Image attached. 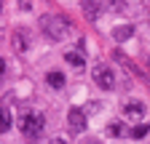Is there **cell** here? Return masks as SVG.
<instances>
[{
	"label": "cell",
	"mask_w": 150,
	"mask_h": 144,
	"mask_svg": "<svg viewBox=\"0 0 150 144\" xmlns=\"http://www.w3.org/2000/svg\"><path fill=\"white\" fill-rule=\"evenodd\" d=\"M40 29H43L46 38H51V40H64L67 35L72 32V24H70L67 16L51 13V16H43V19H40Z\"/></svg>",
	"instance_id": "6da1fadb"
},
{
	"label": "cell",
	"mask_w": 150,
	"mask_h": 144,
	"mask_svg": "<svg viewBox=\"0 0 150 144\" xmlns=\"http://www.w3.org/2000/svg\"><path fill=\"white\" fill-rule=\"evenodd\" d=\"M43 123H46L43 112H38V110H27L22 117H19V128H22L24 136H35V134H40V131H43Z\"/></svg>",
	"instance_id": "7a4b0ae2"
},
{
	"label": "cell",
	"mask_w": 150,
	"mask_h": 144,
	"mask_svg": "<svg viewBox=\"0 0 150 144\" xmlns=\"http://www.w3.org/2000/svg\"><path fill=\"white\" fill-rule=\"evenodd\" d=\"M91 78H94V83H97L102 91H110V88L115 85V72H112V67H107V64H94Z\"/></svg>",
	"instance_id": "3957f363"
},
{
	"label": "cell",
	"mask_w": 150,
	"mask_h": 144,
	"mask_svg": "<svg viewBox=\"0 0 150 144\" xmlns=\"http://www.w3.org/2000/svg\"><path fill=\"white\" fill-rule=\"evenodd\" d=\"M67 128H70L72 134H83V131H86V115H83V110L72 107V110L67 112Z\"/></svg>",
	"instance_id": "277c9868"
},
{
	"label": "cell",
	"mask_w": 150,
	"mask_h": 144,
	"mask_svg": "<svg viewBox=\"0 0 150 144\" xmlns=\"http://www.w3.org/2000/svg\"><path fill=\"white\" fill-rule=\"evenodd\" d=\"M123 117H129V120H139V117H145V104H142V101H126V107H123Z\"/></svg>",
	"instance_id": "5b68a950"
},
{
	"label": "cell",
	"mask_w": 150,
	"mask_h": 144,
	"mask_svg": "<svg viewBox=\"0 0 150 144\" xmlns=\"http://www.w3.org/2000/svg\"><path fill=\"white\" fill-rule=\"evenodd\" d=\"M13 48H16L19 53H27V48H30V35H27L24 29H16V32H13Z\"/></svg>",
	"instance_id": "8992f818"
},
{
	"label": "cell",
	"mask_w": 150,
	"mask_h": 144,
	"mask_svg": "<svg viewBox=\"0 0 150 144\" xmlns=\"http://www.w3.org/2000/svg\"><path fill=\"white\" fill-rule=\"evenodd\" d=\"M64 62H67L70 67H75V69H83V67H86V59H83L81 51H67V53H64Z\"/></svg>",
	"instance_id": "52a82bcc"
},
{
	"label": "cell",
	"mask_w": 150,
	"mask_h": 144,
	"mask_svg": "<svg viewBox=\"0 0 150 144\" xmlns=\"http://www.w3.org/2000/svg\"><path fill=\"white\" fill-rule=\"evenodd\" d=\"M131 35H134V27H131V24H121V27L112 29V40L123 43V40H129V38H131Z\"/></svg>",
	"instance_id": "ba28073f"
},
{
	"label": "cell",
	"mask_w": 150,
	"mask_h": 144,
	"mask_svg": "<svg viewBox=\"0 0 150 144\" xmlns=\"http://www.w3.org/2000/svg\"><path fill=\"white\" fill-rule=\"evenodd\" d=\"M46 80H48V85H51V88H62V85H64V75H62V72H56V69H54V72H48Z\"/></svg>",
	"instance_id": "9c48e42d"
},
{
	"label": "cell",
	"mask_w": 150,
	"mask_h": 144,
	"mask_svg": "<svg viewBox=\"0 0 150 144\" xmlns=\"http://www.w3.org/2000/svg\"><path fill=\"white\" fill-rule=\"evenodd\" d=\"M112 56H115V59H118V62H121V64H123V67H126V69L131 72V75H139V69H137L134 64H131V62H129V59L123 56V51H112Z\"/></svg>",
	"instance_id": "30bf717a"
},
{
	"label": "cell",
	"mask_w": 150,
	"mask_h": 144,
	"mask_svg": "<svg viewBox=\"0 0 150 144\" xmlns=\"http://www.w3.org/2000/svg\"><path fill=\"white\" fill-rule=\"evenodd\" d=\"M8 128H11V112H8V107L3 104V110H0V131L6 134Z\"/></svg>",
	"instance_id": "8fae6325"
},
{
	"label": "cell",
	"mask_w": 150,
	"mask_h": 144,
	"mask_svg": "<svg viewBox=\"0 0 150 144\" xmlns=\"http://www.w3.org/2000/svg\"><path fill=\"white\" fill-rule=\"evenodd\" d=\"M99 3H83V11H86V16H88V19H97V16H99Z\"/></svg>",
	"instance_id": "7c38bea8"
},
{
	"label": "cell",
	"mask_w": 150,
	"mask_h": 144,
	"mask_svg": "<svg viewBox=\"0 0 150 144\" xmlns=\"http://www.w3.org/2000/svg\"><path fill=\"white\" fill-rule=\"evenodd\" d=\"M150 134V125H137V128H131V139H142V136H147Z\"/></svg>",
	"instance_id": "4fadbf2b"
},
{
	"label": "cell",
	"mask_w": 150,
	"mask_h": 144,
	"mask_svg": "<svg viewBox=\"0 0 150 144\" xmlns=\"http://www.w3.org/2000/svg\"><path fill=\"white\" fill-rule=\"evenodd\" d=\"M107 134H110V136H118V134H121V123H110V125H107Z\"/></svg>",
	"instance_id": "5bb4252c"
},
{
	"label": "cell",
	"mask_w": 150,
	"mask_h": 144,
	"mask_svg": "<svg viewBox=\"0 0 150 144\" xmlns=\"http://www.w3.org/2000/svg\"><path fill=\"white\" fill-rule=\"evenodd\" d=\"M48 144H67V141H64V139H51Z\"/></svg>",
	"instance_id": "9a60e30c"
},
{
	"label": "cell",
	"mask_w": 150,
	"mask_h": 144,
	"mask_svg": "<svg viewBox=\"0 0 150 144\" xmlns=\"http://www.w3.org/2000/svg\"><path fill=\"white\" fill-rule=\"evenodd\" d=\"M88 144H97V141H88Z\"/></svg>",
	"instance_id": "2e32d148"
},
{
	"label": "cell",
	"mask_w": 150,
	"mask_h": 144,
	"mask_svg": "<svg viewBox=\"0 0 150 144\" xmlns=\"http://www.w3.org/2000/svg\"><path fill=\"white\" fill-rule=\"evenodd\" d=\"M147 64H150V62H147Z\"/></svg>",
	"instance_id": "e0dca14e"
}]
</instances>
